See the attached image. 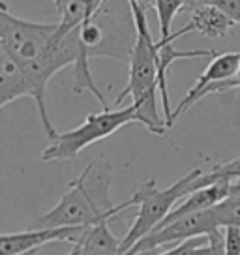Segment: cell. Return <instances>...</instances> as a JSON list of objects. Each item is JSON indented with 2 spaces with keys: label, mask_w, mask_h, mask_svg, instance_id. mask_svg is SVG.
Here are the masks:
<instances>
[{
  "label": "cell",
  "mask_w": 240,
  "mask_h": 255,
  "mask_svg": "<svg viewBox=\"0 0 240 255\" xmlns=\"http://www.w3.org/2000/svg\"><path fill=\"white\" fill-rule=\"evenodd\" d=\"M68 255H81V244L79 242H75V244H73V248L70 250V254Z\"/></svg>",
  "instance_id": "19"
},
{
  "label": "cell",
  "mask_w": 240,
  "mask_h": 255,
  "mask_svg": "<svg viewBox=\"0 0 240 255\" xmlns=\"http://www.w3.org/2000/svg\"><path fill=\"white\" fill-rule=\"evenodd\" d=\"M113 182V169L109 163H90L75 180L55 207L45 214L36 218V227H66L81 225L90 227L102 220H111L113 216L135 207L133 199L113 205L109 199V188Z\"/></svg>",
  "instance_id": "3"
},
{
  "label": "cell",
  "mask_w": 240,
  "mask_h": 255,
  "mask_svg": "<svg viewBox=\"0 0 240 255\" xmlns=\"http://www.w3.org/2000/svg\"><path fill=\"white\" fill-rule=\"evenodd\" d=\"M212 4L224 11L225 15H229L235 21V24H240V0H195V4Z\"/></svg>",
  "instance_id": "16"
},
{
  "label": "cell",
  "mask_w": 240,
  "mask_h": 255,
  "mask_svg": "<svg viewBox=\"0 0 240 255\" xmlns=\"http://www.w3.org/2000/svg\"><path fill=\"white\" fill-rule=\"evenodd\" d=\"M87 227L66 225V227H36L30 231L4 233L0 237V255H15L41 248L49 242H79Z\"/></svg>",
  "instance_id": "7"
},
{
  "label": "cell",
  "mask_w": 240,
  "mask_h": 255,
  "mask_svg": "<svg viewBox=\"0 0 240 255\" xmlns=\"http://www.w3.org/2000/svg\"><path fill=\"white\" fill-rule=\"evenodd\" d=\"M60 13V28L72 32L79 28L102 4L104 0H53Z\"/></svg>",
  "instance_id": "12"
},
{
  "label": "cell",
  "mask_w": 240,
  "mask_h": 255,
  "mask_svg": "<svg viewBox=\"0 0 240 255\" xmlns=\"http://www.w3.org/2000/svg\"><path fill=\"white\" fill-rule=\"evenodd\" d=\"M220 227H240V193H233L212 208Z\"/></svg>",
  "instance_id": "15"
},
{
  "label": "cell",
  "mask_w": 240,
  "mask_h": 255,
  "mask_svg": "<svg viewBox=\"0 0 240 255\" xmlns=\"http://www.w3.org/2000/svg\"><path fill=\"white\" fill-rule=\"evenodd\" d=\"M240 68V53H218L216 56H212V60L210 64L207 66V70L201 73V77L197 79V83L193 85L190 90H188V94L186 98L180 102V104L176 105V109L173 111V124H175V120L186 113L192 105H195L199 102V96L201 92L205 90L207 87L210 85H214V83H220V81H227L235 77V73L239 72Z\"/></svg>",
  "instance_id": "8"
},
{
  "label": "cell",
  "mask_w": 240,
  "mask_h": 255,
  "mask_svg": "<svg viewBox=\"0 0 240 255\" xmlns=\"http://www.w3.org/2000/svg\"><path fill=\"white\" fill-rule=\"evenodd\" d=\"M190 4H195V0H154V8H156L158 23H160V40L158 41H165L173 34L171 26H173L176 13L184 11Z\"/></svg>",
  "instance_id": "13"
},
{
  "label": "cell",
  "mask_w": 240,
  "mask_h": 255,
  "mask_svg": "<svg viewBox=\"0 0 240 255\" xmlns=\"http://www.w3.org/2000/svg\"><path fill=\"white\" fill-rule=\"evenodd\" d=\"M220 229L222 227L218 225L212 208L201 210V212H192V214L180 216L173 222L158 225L148 235H144L141 240H137L124 255H139L143 252L160 250V248L169 246V244L186 242V240L195 239V237H208Z\"/></svg>",
  "instance_id": "6"
},
{
  "label": "cell",
  "mask_w": 240,
  "mask_h": 255,
  "mask_svg": "<svg viewBox=\"0 0 240 255\" xmlns=\"http://www.w3.org/2000/svg\"><path fill=\"white\" fill-rule=\"evenodd\" d=\"M40 254V248H34V250H28V252H21V254H15V255H38Z\"/></svg>",
  "instance_id": "20"
},
{
  "label": "cell",
  "mask_w": 240,
  "mask_h": 255,
  "mask_svg": "<svg viewBox=\"0 0 240 255\" xmlns=\"http://www.w3.org/2000/svg\"><path fill=\"white\" fill-rule=\"evenodd\" d=\"M79 244L81 255H122V240L117 239L109 229V220H102L87 227Z\"/></svg>",
  "instance_id": "11"
},
{
  "label": "cell",
  "mask_w": 240,
  "mask_h": 255,
  "mask_svg": "<svg viewBox=\"0 0 240 255\" xmlns=\"http://www.w3.org/2000/svg\"><path fill=\"white\" fill-rule=\"evenodd\" d=\"M32 98V87L13 56L0 47V107L6 109L19 98Z\"/></svg>",
  "instance_id": "10"
},
{
  "label": "cell",
  "mask_w": 240,
  "mask_h": 255,
  "mask_svg": "<svg viewBox=\"0 0 240 255\" xmlns=\"http://www.w3.org/2000/svg\"><path fill=\"white\" fill-rule=\"evenodd\" d=\"M201 173H203L201 169H193L180 180L171 184L167 190H160L154 180H146L139 188V191L131 195L133 203L139 207V212H137L131 227L126 233V237L122 239V244H120L122 255L126 254L137 240H141L144 235H148L152 229H156L171 214V210L176 207V203H180L184 197L192 193L190 186Z\"/></svg>",
  "instance_id": "4"
},
{
  "label": "cell",
  "mask_w": 240,
  "mask_h": 255,
  "mask_svg": "<svg viewBox=\"0 0 240 255\" xmlns=\"http://www.w3.org/2000/svg\"><path fill=\"white\" fill-rule=\"evenodd\" d=\"M128 6L133 15L137 38L128 60V85L117 96V105L131 96L133 105L137 107V122L143 124L154 135H165L169 126L158 111V94H160L158 41L152 40L143 0H128Z\"/></svg>",
  "instance_id": "2"
},
{
  "label": "cell",
  "mask_w": 240,
  "mask_h": 255,
  "mask_svg": "<svg viewBox=\"0 0 240 255\" xmlns=\"http://www.w3.org/2000/svg\"><path fill=\"white\" fill-rule=\"evenodd\" d=\"M225 254L240 255V227H225Z\"/></svg>",
  "instance_id": "17"
},
{
  "label": "cell",
  "mask_w": 240,
  "mask_h": 255,
  "mask_svg": "<svg viewBox=\"0 0 240 255\" xmlns=\"http://www.w3.org/2000/svg\"><path fill=\"white\" fill-rule=\"evenodd\" d=\"M208 242H210V255H227L225 254V235L222 231H216L208 235Z\"/></svg>",
  "instance_id": "18"
},
{
  "label": "cell",
  "mask_w": 240,
  "mask_h": 255,
  "mask_svg": "<svg viewBox=\"0 0 240 255\" xmlns=\"http://www.w3.org/2000/svg\"><path fill=\"white\" fill-rule=\"evenodd\" d=\"M222 178H233V180L240 178V158L231 159V161H227V163H220V165H216L214 169H210L208 173H201V175L192 182L190 191H195V190H199V188H203V186L218 182V180H222Z\"/></svg>",
  "instance_id": "14"
},
{
  "label": "cell",
  "mask_w": 240,
  "mask_h": 255,
  "mask_svg": "<svg viewBox=\"0 0 240 255\" xmlns=\"http://www.w3.org/2000/svg\"><path fill=\"white\" fill-rule=\"evenodd\" d=\"M137 122V107L133 104L122 109H104L88 115L81 126L58 133L56 139L41 154L43 161H66L75 159L87 146L107 139L126 124Z\"/></svg>",
  "instance_id": "5"
},
{
  "label": "cell",
  "mask_w": 240,
  "mask_h": 255,
  "mask_svg": "<svg viewBox=\"0 0 240 255\" xmlns=\"http://www.w3.org/2000/svg\"><path fill=\"white\" fill-rule=\"evenodd\" d=\"M0 47L6 49L23 68L32 87L43 133L53 141L58 131L49 119L45 90L53 75L75 64L83 55L79 28L64 32L60 23H36L11 15L6 4L0 6Z\"/></svg>",
  "instance_id": "1"
},
{
  "label": "cell",
  "mask_w": 240,
  "mask_h": 255,
  "mask_svg": "<svg viewBox=\"0 0 240 255\" xmlns=\"http://www.w3.org/2000/svg\"><path fill=\"white\" fill-rule=\"evenodd\" d=\"M233 26H235V21L229 15H225L222 9L212 6V4L201 2L193 8L192 19L188 21V24H184L180 30L173 32L165 41H175L186 34H190V32L201 34L205 38L220 40V38L227 36V32L231 30ZM165 41H160V43H165Z\"/></svg>",
  "instance_id": "9"
}]
</instances>
